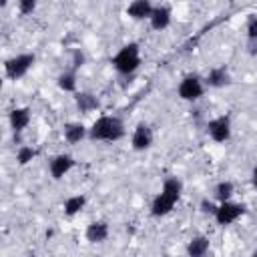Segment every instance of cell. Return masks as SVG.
<instances>
[{"label":"cell","instance_id":"cell-1","mask_svg":"<svg viewBox=\"0 0 257 257\" xmlns=\"http://www.w3.org/2000/svg\"><path fill=\"white\" fill-rule=\"evenodd\" d=\"M124 122L122 118L114 114H102L98 116L90 128H88V139L90 141H100V143H116L124 137Z\"/></svg>","mask_w":257,"mask_h":257},{"label":"cell","instance_id":"cell-4","mask_svg":"<svg viewBox=\"0 0 257 257\" xmlns=\"http://www.w3.org/2000/svg\"><path fill=\"white\" fill-rule=\"evenodd\" d=\"M205 86L207 84L199 74H187V76L181 78V82L177 86V94H179L181 100L195 102L205 94Z\"/></svg>","mask_w":257,"mask_h":257},{"label":"cell","instance_id":"cell-3","mask_svg":"<svg viewBox=\"0 0 257 257\" xmlns=\"http://www.w3.org/2000/svg\"><path fill=\"white\" fill-rule=\"evenodd\" d=\"M34 62H36V56L32 52L16 54V56H12V58H8L4 62V74L10 80H18V78L28 74V70L34 66Z\"/></svg>","mask_w":257,"mask_h":257},{"label":"cell","instance_id":"cell-19","mask_svg":"<svg viewBox=\"0 0 257 257\" xmlns=\"http://www.w3.org/2000/svg\"><path fill=\"white\" fill-rule=\"evenodd\" d=\"M56 84L62 92H76V84H78L76 82V70L70 66L68 70L60 72L58 78H56Z\"/></svg>","mask_w":257,"mask_h":257},{"label":"cell","instance_id":"cell-23","mask_svg":"<svg viewBox=\"0 0 257 257\" xmlns=\"http://www.w3.org/2000/svg\"><path fill=\"white\" fill-rule=\"evenodd\" d=\"M161 191H165L167 195H171V197H175V199L179 201V197H181V193H183V183H181V179H177V177H167V179L163 181Z\"/></svg>","mask_w":257,"mask_h":257},{"label":"cell","instance_id":"cell-5","mask_svg":"<svg viewBox=\"0 0 257 257\" xmlns=\"http://www.w3.org/2000/svg\"><path fill=\"white\" fill-rule=\"evenodd\" d=\"M245 213V205L243 203H235V201H223L217 205V211H215V221L217 225L221 227H227V225H233L237 219H241Z\"/></svg>","mask_w":257,"mask_h":257},{"label":"cell","instance_id":"cell-16","mask_svg":"<svg viewBox=\"0 0 257 257\" xmlns=\"http://www.w3.org/2000/svg\"><path fill=\"white\" fill-rule=\"evenodd\" d=\"M108 223L106 221H92L86 231H84V237L88 243H104L106 237H108Z\"/></svg>","mask_w":257,"mask_h":257},{"label":"cell","instance_id":"cell-10","mask_svg":"<svg viewBox=\"0 0 257 257\" xmlns=\"http://www.w3.org/2000/svg\"><path fill=\"white\" fill-rule=\"evenodd\" d=\"M205 84L211 86V88H223V86H229L231 84V72L225 64L221 66H213L207 76H205Z\"/></svg>","mask_w":257,"mask_h":257},{"label":"cell","instance_id":"cell-6","mask_svg":"<svg viewBox=\"0 0 257 257\" xmlns=\"http://www.w3.org/2000/svg\"><path fill=\"white\" fill-rule=\"evenodd\" d=\"M207 135L215 143H227L231 139V116L229 114H221V116L211 118L207 122Z\"/></svg>","mask_w":257,"mask_h":257},{"label":"cell","instance_id":"cell-28","mask_svg":"<svg viewBox=\"0 0 257 257\" xmlns=\"http://www.w3.org/2000/svg\"><path fill=\"white\" fill-rule=\"evenodd\" d=\"M251 255H253V257H257V249H253V251H251Z\"/></svg>","mask_w":257,"mask_h":257},{"label":"cell","instance_id":"cell-7","mask_svg":"<svg viewBox=\"0 0 257 257\" xmlns=\"http://www.w3.org/2000/svg\"><path fill=\"white\" fill-rule=\"evenodd\" d=\"M153 141H155V133L151 128L149 122H139L133 131V137H131V147L133 151L137 153H143V151H149L153 147Z\"/></svg>","mask_w":257,"mask_h":257},{"label":"cell","instance_id":"cell-18","mask_svg":"<svg viewBox=\"0 0 257 257\" xmlns=\"http://www.w3.org/2000/svg\"><path fill=\"white\" fill-rule=\"evenodd\" d=\"M245 32H247V52L251 56H255L257 54V14L247 16Z\"/></svg>","mask_w":257,"mask_h":257},{"label":"cell","instance_id":"cell-24","mask_svg":"<svg viewBox=\"0 0 257 257\" xmlns=\"http://www.w3.org/2000/svg\"><path fill=\"white\" fill-rule=\"evenodd\" d=\"M36 10V0H18V12L22 16H28Z\"/></svg>","mask_w":257,"mask_h":257},{"label":"cell","instance_id":"cell-11","mask_svg":"<svg viewBox=\"0 0 257 257\" xmlns=\"http://www.w3.org/2000/svg\"><path fill=\"white\" fill-rule=\"evenodd\" d=\"M30 120H32V114H30V108L28 106H16L8 114V122H10V128L14 133H22L30 124Z\"/></svg>","mask_w":257,"mask_h":257},{"label":"cell","instance_id":"cell-22","mask_svg":"<svg viewBox=\"0 0 257 257\" xmlns=\"http://www.w3.org/2000/svg\"><path fill=\"white\" fill-rule=\"evenodd\" d=\"M36 155H38V151H36L34 147L20 145V147H18V151H16V163H18L20 167H26L28 163H32V161L36 159Z\"/></svg>","mask_w":257,"mask_h":257},{"label":"cell","instance_id":"cell-29","mask_svg":"<svg viewBox=\"0 0 257 257\" xmlns=\"http://www.w3.org/2000/svg\"><path fill=\"white\" fill-rule=\"evenodd\" d=\"M6 2H8V0H2V6H6Z\"/></svg>","mask_w":257,"mask_h":257},{"label":"cell","instance_id":"cell-9","mask_svg":"<svg viewBox=\"0 0 257 257\" xmlns=\"http://www.w3.org/2000/svg\"><path fill=\"white\" fill-rule=\"evenodd\" d=\"M175 203H177L175 197H171V195H167L165 191H161V193H157V195L153 197V201H151V215H153V217H165V215H169V213L173 211Z\"/></svg>","mask_w":257,"mask_h":257},{"label":"cell","instance_id":"cell-15","mask_svg":"<svg viewBox=\"0 0 257 257\" xmlns=\"http://www.w3.org/2000/svg\"><path fill=\"white\" fill-rule=\"evenodd\" d=\"M153 2L151 0H133L126 6V16L133 20H149L151 12H153Z\"/></svg>","mask_w":257,"mask_h":257},{"label":"cell","instance_id":"cell-13","mask_svg":"<svg viewBox=\"0 0 257 257\" xmlns=\"http://www.w3.org/2000/svg\"><path fill=\"white\" fill-rule=\"evenodd\" d=\"M62 137H64L66 143L76 145V143H80V141H84V139L88 137V128H86L82 122L70 120V122H64V126H62Z\"/></svg>","mask_w":257,"mask_h":257},{"label":"cell","instance_id":"cell-17","mask_svg":"<svg viewBox=\"0 0 257 257\" xmlns=\"http://www.w3.org/2000/svg\"><path fill=\"white\" fill-rule=\"evenodd\" d=\"M209 247H211L209 237H205V235H197V237H193V239L187 243L185 251H187V255H191V257H203V255H207Z\"/></svg>","mask_w":257,"mask_h":257},{"label":"cell","instance_id":"cell-20","mask_svg":"<svg viewBox=\"0 0 257 257\" xmlns=\"http://www.w3.org/2000/svg\"><path fill=\"white\" fill-rule=\"evenodd\" d=\"M84 207H86V197H84V195H72V197H68V199L64 201L62 211H64L66 217H74V215H78Z\"/></svg>","mask_w":257,"mask_h":257},{"label":"cell","instance_id":"cell-21","mask_svg":"<svg viewBox=\"0 0 257 257\" xmlns=\"http://www.w3.org/2000/svg\"><path fill=\"white\" fill-rule=\"evenodd\" d=\"M235 193V185L231 181H219L213 189V197L217 203H223V201H229Z\"/></svg>","mask_w":257,"mask_h":257},{"label":"cell","instance_id":"cell-27","mask_svg":"<svg viewBox=\"0 0 257 257\" xmlns=\"http://www.w3.org/2000/svg\"><path fill=\"white\" fill-rule=\"evenodd\" d=\"M251 183H253V187L257 189V167H255L253 173H251Z\"/></svg>","mask_w":257,"mask_h":257},{"label":"cell","instance_id":"cell-8","mask_svg":"<svg viewBox=\"0 0 257 257\" xmlns=\"http://www.w3.org/2000/svg\"><path fill=\"white\" fill-rule=\"evenodd\" d=\"M74 157H70L68 153H58V155H54L52 159H50V163H48V173H50V177L54 179V181H60L64 175H68L72 169H74Z\"/></svg>","mask_w":257,"mask_h":257},{"label":"cell","instance_id":"cell-14","mask_svg":"<svg viewBox=\"0 0 257 257\" xmlns=\"http://www.w3.org/2000/svg\"><path fill=\"white\" fill-rule=\"evenodd\" d=\"M74 104H76L78 112L88 114V112H92V110H96L100 106V100H98L96 94H92L88 90H80V92L74 94Z\"/></svg>","mask_w":257,"mask_h":257},{"label":"cell","instance_id":"cell-26","mask_svg":"<svg viewBox=\"0 0 257 257\" xmlns=\"http://www.w3.org/2000/svg\"><path fill=\"white\" fill-rule=\"evenodd\" d=\"M199 207H201V211H203L205 215H215V211H217V203L211 201V199H203Z\"/></svg>","mask_w":257,"mask_h":257},{"label":"cell","instance_id":"cell-12","mask_svg":"<svg viewBox=\"0 0 257 257\" xmlns=\"http://www.w3.org/2000/svg\"><path fill=\"white\" fill-rule=\"evenodd\" d=\"M171 18H173V12H171L169 6H155L153 12H151V16H149V24H151L153 30H159L161 32V30L169 28Z\"/></svg>","mask_w":257,"mask_h":257},{"label":"cell","instance_id":"cell-25","mask_svg":"<svg viewBox=\"0 0 257 257\" xmlns=\"http://www.w3.org/2000/svg\"><path fill=\"white\" fill-rule=\"evenodd\" d=\"M84 60H86V56H84V52H82V50H78V48H76V50H72V62H70V64H72V68H74V70H78V68L84 64Z\"/></svg>","mask_w":257,"mask_h":257},{"label":"cell","instance_id":"cell-2","mask_svg":"<svg viewBox=\"0 0 257 257\" xmlns=\"http://www.w3.org/2000/svg\"><path fill=\"white\" fill-rule=\"evenodd\" d=\"M141 66V48L137 42H128L124 44L114 56H112V68L118 72V74H133L137 72Z\"/></svg>","mask_w":257,"mask_h":257}]
</instances>
